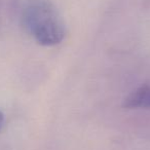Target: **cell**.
I'll list each match as a JSON object with an SVG mask.
<instances>
[{
    "label": "cell",
    "instance_id": "obj_1",
    "mask_svg": "<svg viewBox=\"0 0 150 150\" xmlns=\"http://www.w3.org/2000/svg\"><path fill=\"white\" fill-rule=\"evenodd\" d=\"M27 31L42 45L58 44L65 37V26L54 5L45 0H34L23 13Z\"/></svg>",
    "mask_w": 150,
    "mask_h": 150
},
{
    "label": "cell",
    "instance_id": "obj_2",
    "mask_svg": "<svg viewBox=\"0 0 150 150\" xmlns=\"http://www.w3.org/2000/svg\"><path fill=\"white\" fill-rule=\"evenodd\" d=\"M125 108H150V86H142L132 92L123 101Z\"/></svg>",
    "mask_w": 150,
    "mask_h": 150
},
{
    "label": "cell",
    "instance_id": "obj_3",
    "mask_svg": "<svg viewBox=\"0 0 150 150\" xmlns=\"http://www.w3.org/2000/svg\"><path fill=\"white\" fill-rule=\"evenodd\" d=\"M3 122H4V117H3V114L0 112V131L3 127Z\"/></svg>",
    "mask_w": 150,
    "mask_h": 150
}]
</instances>
